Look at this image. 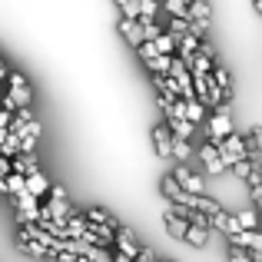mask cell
Masks as SVG:
<instances>
[{
    "instance_id": "obj_1",
    "label": "cell",
    "mask_w": 262,
    "mask_h": 262,
    "mask_svg": "<svg viewBox=\"0 0 262 262\" xmlns=\"http://www.w3.org/2000/svg\"><path fill=\"white\" fill-rule=\"evenodd\" d=\"M47 206H40V212H43L47 219H53V223H67V216H73V206L67 203V192H63V186H53L50 183V189H47Z\"/></svg>"
},
{
    "instance_id": "obj_2",
    "label": "cell",
    "mask_w": 262,
    "mask_h": 262,
    "mask_svg": "<svg viewBox=\"0 0 262 262\" xmlns=\"http://www.w3.org/2000/svg\"><path fill=\"white\" fill-rule=\"evenodd\" d=\"M17 223L20 226H27V223H40V216H43V212H40V199L37 196H30V192H17Z\"/></svg>"
},
{
    "instance_id": "obj_3",
    "label": "cell",
    "mask_w": 262,
    "mask_h": 262,
    "mask_svg": "<svg viewBox=\"0 0 262 262\" xmlns=\"http://www.w3.org/2000/svg\"><path fill=\"white\" fill-rule=\"evenodd\" d=\"M169 176H173V179H176L179 186H183L186 192H196V196H199V192H206V183H203V176H196L189 166H186V163H176V166H173V173H169Z\"/></svg>"
},
{
    "instance_id": "obj_4",
    "label": "cell",
    "mask_w": 262,
    "mask_h": 262,
    "mask_svg": "<svg viewBox=\"0 0 262 262\" xmlns=\"http://www.w3.org/2000/svg\"><path fill=\"white\" fill-rule=\"evenodd\" d=\"M206 120H209V129H206L209 143H219L223 136H229V133H232V120H229V113H216V110H212V116H206Z\"/></svg>"
},
{
    "instance_id": "obj_5",
    "label": "cell",
    "mask_w": 262,
    "mask_h": 262,
    "mask_svg": "<svg viewBox=\"0 0 262 262\" xmlns=\"http://www.w3.org/2000/svg\"><path fill=\"white\" fill-rule=\"evenodd\" d=\"M163 223H166V229H169V236H176V239H183V232L189 229V223H186L183 216H179V209L173 203L166 206V209H163Z\"/></svg>"
},
{
    "instance_id": "obj_6",
    "label": "cell",
    "mask_w": 262,
    "mask_h": 262,
    "mask_svg": "<svg viewBox=\"0 0 262 262\" xmlns=\"http://www.w3.org/2000/svg\"><path fill=\"white\" fill-rule=\"evenodd\" d=\"M229 246H243V249H262V236L256 229H236V232H229Z\"/></svg>"
},
{
    "instance_id": "obj_7",
    "label": "cell",
    "mask_w": 262,
    "mask_h": 262,
    "mask_svg": "<svg viewBox=\"0 0 262 262\" xmlns=\"http://www.w3.org/2000/svg\"><path fill=\"white\" fill-rule=\"evenodd\" d=\"M160 192H163V196H166V203H173V206H183L186 203V189H183V186H179L176 183V179L173 176H163V183H160Z\"/></svg>"
},
{
    "instance_id": "obj_8",
    "label": "cell",
    "mask_w": 262,
    "mask_h": 262,
    "mask_svg": "<svg viewBox=\"0 0 262 262\" xmlns=\"http://www.w3.org/2000/svg\"><path fill=\"white\" fill-rule=\"evenodd\" d=\"M37 156L33 153H17V156H10V173H20V176H30V173H37Z\"/></svg>"
},
{
    "instance_id": "obj_9",
    "label": "cell",
    "mask_w": 262,
    "mask_h": 262,
    "mask_svg": "<svg viewBox=\"0 0 262 262\" xmlns=\"http://www.w3.org/2000/svg\"><path fill=\"white\" fill-rule=\"evenodd\" d=\"M120 33L129 47H140L143 43V33H140V20L136 17H120Z\"/></svg>"
},
{
    "instance_id": "obj_10",
    "label": "cell",
    "mask_w": 262,
    "mask_h": 262,
    "mask_svg": "<svg viewBox=\"0 0 262 262\" xmlns=\"http://www.w3.org/2000/svg\"><path fill=\"white\" fill-rule=\"evenodd\" d=\"M24 189L30 192V196H37V199H43L47 196V189H50V179H47L43 173H30V176H24Z\"/></svg>"
},
{
    "instance_id": "obj_11",
    "label": "cell",
    "mask_w": 262,
    "mask_h": 262,
    "mask_svg": "<svg viewBox=\"0 0 262 262\" xmlns=\"http://www.w3.org/2000/svg\"><path fill=\"white\" fill-rule=\"evenodd\" d=\"M166 126L176 140H189V136L196 133V123H189L186 116H166Z\"/></svg>"
},
{
    "instance_id": "obj_12",
    "label": "cell",
    "mask_w": 262,
    "mask_h": 262,
    "mask_svg": "<svg viewBox=\"0 0 262 262\" xmlns=\"http://www.w3.org/2000/svg\"><path fill=\"white\" fill-rule=\"evenodd\" d=\"M0 96H7V100H10L13 103V110H17V106H30V103H33V93H30V86H7V93H0Z\"/></svg>"
},
{
    "instance_id": "obj_13",
    "label": "cell",
    "mask_w": 262,
    "mask_h": 262,
    "mask_svg": "<svg viewBox=\"0 0 262 262\" xmlns=\"http://www.w3.org/2000/svg\"><path fill=\"white\" fill-rule=\"evenodd\" d=\"M183 243H189L192 249H206V246H209V229H203V226H189V229L183 232Z\"/></svg>"
},
{
    "instance_id": "obj_14",
    "label": "cell",
    "mask_w": 262,
    "mask_h": 262,
    "mask_svg": "<svg viewBox=\"0 0 262 262\" xmlns=\"http://www.w3.org/2000/svg\"><path fill=\"white\" fill-rule=\"evenodd\" d=\"M153 77V86L160 90V96H166V100H179V93H176V83L166 77V73H149Z\"/></svg>"
},
{
    "instance_id": "obj_15",
    "label": "cell",
    "mask_w": 262,
    "mask_h": 262,
    "mask_svg": "<svg viewBox=\"0 0 262 262\" xmlns=\"http://www.w3.org/2000/svg\"><path fill=\"white\" fill-rule=\"evenodd\" d=\"M153 143H156V153H160V156H169V146H173V133H169V126H156L153 129Z\"/></svg>"
},
{
    "instance_id": "obj_16",
    "label": "cell",
    "mask_w": 262,
    "mask_h": 262,
    "mask_svg": "<svg viewBox=\"0 0 262 262\" xmlns=\"http://www.w3.org/2000/svg\"><path fill=\"white\" fill-rule=\"evenodd\" d=\"M17 246H20V249H24V252H30V256H37V259H47V262H50L53 256H57V252H50V249H47V246L33 243V239H17Z\"/></svg>"
},
{
    "instance_id": "obj_17",
    "label": "cell",
    "mask_w": 262,
    "mask_h": 262,
    "mask_svg": "<svg viewBox=\"0 0 262 262\" xmlns=\"http://www.w3.org/2000/svg\"><path fill=\"white\" fill-rule=\"evenodd\" d=\"M169 156H173L176 163H189V156H192V143H189V140H176V136H173Z\"/></svg>"
},
{
    "instance_id": "obj_18",
    "label": "cell",
    "mask_w": 262,
    "mask_h": 262,
    "mask_svg": "<svg viewBox=\"0 0 262 262\" xmlns=\"http://www.w3.org/2000/svg\"><path fill=\"white\" fill-rule=\"evenodd\" d=\"M149 43H153V50H156V53H166V57H173V53H176V37H169L166 30H163L156 40H149Z\"/></svg>"
},
{
    "instance_id": "obj_19",
    "label": "cell",
    "mask_w": 262,
    "mask_h": 262,
    "mask_svg": "<svg viewBox=\"0 0 262 262\" xmlns=\"http://www.w3.org/2000/svg\"><path fill=\"white\" fill-rule=\"evenodd\" d=\"M83 219H86V223H100V226H110V229H116V226H120V223H116V219L110 216L106 209H86V212H83Z\"/></svg>"
},
{
    "instance_id": "obj_20",
    "label": "cell",
    "mask_w": 262,
    "mask_h": 262,
    "mask_svg": "<svg viewBox=\"0 0 262 262\" xmlns=\"http://www.w3.org/2000/svg\"><path fill=\"white\" fill-rule=\"evenodd\" d=\"M209 77H212V83H216L219 90H226V93L232 90V77H229V70H226V67H216V63H212Z\"/></svg>"
},
{
    "instance_id": "obj_21",
    "label": "cell",
    "mask_w": 262,
    "mask_h": 262,
    "mask_svg": "<svg viewBox=\"0 0 262 262\" xmlns=\"http://www.w3.org/2000/svg\"><path fill=\"white\" fill-rule=\"evenodd\" d=\"M143 63H146L149 73H166L169 70V57H166V53H153V57H146Z\"/></svg>"
},
{
    "instance_id": "obj_22",
    "label": "cell",
    "mask_w": 262,
    "mask_h": 262,
    "mask_svg": "<svg viewBox=\"0 0 262 262\" xmlns=\"http://www.w3.org/2000/svg\"><path fill=\"white\" fill-rule=\"evenodd\" d=\"M189 20H209V0H189Z\"/></svg>"
},
{
    "instance_id": "obj_23",
    "label": "cell",
    "mask_w": 262,
    "mask_h": 262,
    "mask_svg": "<svg viewBox=\"0 0 262 262\" xmlns=\"http://www.w3.org/2000/svg\"><path fill=\"white\" fill-rule=\"evenodd\" d=\"M20 153V136L7 129V140L0 143V156H17Z\"/></svg>"
},
{
    "instance_id": "obj_24",
    "label": "cell",
    "mask_w": 262,
    "mask_h": 262,
    "mask_svg": "<svg viewBox=\"0 0 262 262\" xmlns=\"http://www.w3.org/2000/svg\"><path fill=\"white\" fill-rule=\"evenodd\" d=\"M156 13H160V4H156V0H140L136 20H156Z\"/></svg>"
},
{
    "instance_id": "obj_25",
    "label": "cell",
    "mask_w": 262,
    "mask_h": 262,
    "mask_svg": "<svg viewBox=\"0 0 262 262\" xmlns=\"http://www.w3.org/2000/svg\"><path fill=\"white\" fill-rule=\"evenodd\" d=\"M163 7H166L169 17H189V4L186 0H163Z\"/></svg>"
},
{
    "instance_id": "obj_26",
    "label": "cell",
    "mask_w": 262,
    "mask_h": 262,
    "mask_svg": "<svg viewBox=\"0 0 262 262\" xmlns=\"http://www.w3.org/2000/svg\"><path fill=\"white\" fill-rule=\"evenodd\" d=\"M140 33H143V40H156L163 33V24H156V20H140Z\"/></svg>"
},
{
    "instance_id": "obj_27",
    "label": "cell",
    "mask_w": 262,
    "mask_h": 262,
    "mask_svg": "<svg viewBox=\"0 0 262 262\" xmlns=\"http://www.w3.org/2000/svg\"><path fill=\"white\" fill-rule=\"evenodd\" d=\"M186 27H189V17H169L166 33H169V37H183V33H186Z\"/></svg>"
},
{
    "instance_id": "obj_28",
    "label": "cell",
    "mask_w": 262,
    "mask_h": 262,
    "mask_svg": "<svg viewBox=\"0 0 262 262\" xmlns=\"http://www.w3.org/2000/svg\"><path fill=\"white\" fill-rule=\"evenodd\" d=\"M236 223H239V229H256V209L236 212Z\"/></svg>"
},
{
    "instance_id": "obj_29",
    "label": "cell",
    "mask_w": 262,
    "mask_h": 262,
    "mask_svg": "<svg viewBox=\"0 0 262 262\" xmlns=\"http://www.w3.org/2000/svg\"><path fill=\"white\" fill-rule=\"evenodd\" d=\"M116 10H120V17H136L140 0H116Z\"/></svg>"
},
{
    "instance_id": "obj_30",
    "label": "cell",
    "mask_w": 262,
    "mask_h": 262,
    "mask_svg": "<svg viewBox=\"0 0 262 262\" xmlns=\"http://www.w3.org/2000/svg\"><path fill=\"white\" fill-rule=\"evenodd\" d=\"M206 27H209V20H189L186 33H192V37H199V40H203V37H206Z\"/></svg>"
},
{
    "instance_id": "obj_31",
    "label": "cell",
    "mask_w": 262,
    "mask_h": 262,
    "mask_svg": "<svg viewBox=\"0 0 262 262\" xmlns=\"http://www.w3.org/2000/svg\"><path fill=\"white\" fill-rule=\"evenodd\" d=\"M229 262H252L249 249H243V246H229Z\"/></svg>"
},
{
    "instance_id": "obj_32",
    "label": "cell",
    "mask_w": 262,
    "mask_h": 262,
    "mask_svg": "<svg viewBox=\"0 0 262 262\" xmlns=\"http://www.w3.org/2000/svg\"><path fill=\"white\" fill-rule=\"evenodd\" d=\"M252 169H256V166H252V163H249V160H239V163H236V166H232V173H236L239 179H249V173H252Z\"/></svg>"
},
{
    "instance_id": "obj_33",
    "label": "cell",
    "mask_w": 262,
    "mask_h": 262,
    "mask_svg": "<svg viewBox=\"0 0 262 262\" xmlns=\"http://www.w3.org/2000/svg\"><path fill=\"white\" fill-rule=\"evenodd\" d=\"M199 156H203V163H209V160H216V156H219V146H216V143H206V146H203V149H199Z\"/></svg>"
},
{
    "instance_id": "obj_34",
    "label": "cell",
    "mask_w": 262,
    "mask_h": 262,
    "mask_svg": "<svg viewBox=\"0 0 262 262\" xmlns=\"http://www.w3.org/2000/svg\"><path fill=\"white\" fill-rule=\"evenodd\" d=\"M4 83H7V86H24V83H27V77H24V73H10V70H7Z\"/></svg>"
},
{
    "instance_id": "obj_35",
    "label": "cell",
    "mask_w": 262,
    "mask_h": 262,
    "mask_svg": "<svg viewBox=\"0 0 262 262\" xmlns=\"http://www.w3.org/2000/svg\"><path fill=\"white\" fill-rule=\"evenodd\" d=\"M37 149V140L33 136H20V153H33Z\"/></svg>"
},
{
    "instance_id": "obj_36",
    "label": "cell",
    "mask_w": 262,
    "mask_h": 262,
    "mask_svg": "<svg viewBox=\"0 0 262 262\" xmlns=\"http://www.w3.org/2000/svg\"><path fill=\"white\" fill-rule=\"evenodd\" d=\"M133 262H156V256H153L149 249H143V246H140V252L133 256Z\"/></svg>"
},
{
    "instance_id": "obj_37",
    "label": "cell",
    "mask_w": 262,
    "mask_h": 262,
    "mask_svg": "<svg viewBox=\"0 0 262 262\" xmlns=\"http://www.w3.org/2000/svg\"><path fill=\"white\" fill-rule=\"evenodd\" d=\"M239 229V223H236V212H226V236L229 232H236Z\"/></svg>"
},
{
    "instance_id": "obj_38",
    "label": "cell",
    "mask_w": 262,
    "mask_h": 262,
    "mask_svg": "<svg viewBox=\"0 0 262 262\" xmlns=\"http://www.w3.org/2000/svg\"><path fill=\"white\" fill-rule=\"evenodd\" d=\"M10 173V156H0V179Z\"/></svg>"
},
{
    "instance_id": "obj_39",
    "label": "cell",
    "mask_w": 262,
    "mask_h": 262,
    "mask_svg": "<svg viewBox=\"0 0 262 262\" xmlns=\"http://www.w3.org/2000/svg\"><path fill=\"white\" fill-rule=\"evenodd\" d=\"M249 196H252V203H259L262 199V186H249Z\"/></svg>"
},
{
    "instance_id": "obj_40",
    "label": "cell",
    "mask_w": 262,
    "mask_h": 262,
    "mask_svg": "<svg viewBox=\"0 0 262 262\" xmlns=\"http://www.w3.org/2000/svg\"><path fill=\"white\" fill-rule=\"evenodd\" d=\"M113 262H133L129 256H123V252H113Z\"/></svg>"
},
{
    "instance_id": "obj_41",
    "label": "cell",
    "mask_w": 262,
    "mask_h": 262,
    "mask_svg": "<svg viewBox=\"0 0 262 262\" xmlns=\"http://www.w3.org/2000/svg\"><path fill=\"white\" fill-rule=\"evenodd\" d=\"M4 77H7V67H4V60H0V83H4Z\"/></svg>"
},
{
    "instance_id": "obj_42",
    "label": "cell",
    "mask_w": 262,
    "mask_h": 262,
    "mask_svg": "<svg viewBox=\"0 0 262 262\" xmlns=\"http://www.w3.org/2000/svg\"><path fill=\"white\" fill-rule=\"evenodd\" d=\"M4 140H7V129H4V126H0V143H4Z\"/></svg>"
},
{
    "instance_id": "obj_43",
    "label": "cell",
    "mask_w": 262,
    "mask_h": 262,
    "mask_svg": "<svg viewBox=\"0 0 262 262\" xmlns=\"http://www.w3.org/2000/svg\"><path fill=\"white\" fill-rule=\"evenodd\" d=\"M156 262H176V259H156Z\"/></svg>"
},
{
    "instance_id": "obj_44",
    "label": "cell",
    "mask_w": 262,
    "mask_h": 262,
    "mask_svg": "<svg viewBox=\"0 0 262 262\" xmlns=\"http://www.w3.org/2000/svg\"><path fill=\"white\" fill-rule=\"evenodd\" d=\"M186 4H189V0H186Z\"/></svg>"
}]
</instances>
